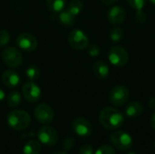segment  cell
Masks as SVG:
<instances>
[{
  "mask_svg": "<svg viewBox=\"0 0 155 154\" xmlns=\"http://www.w3.org/2000/svg\"><path fill=\"white\" fill-rule=\"evenodd\" d=\"M135 20L138 24H143L146 20V14L143 12L142 10H137L136 15H135Z\"/></svg>",
  "mask_w": 155,
  "mask_h": 154,
  "instance_id": "cell-29",
  "label": "cell"
},
{
  "mask_svg": "<svg viewBox=\"0 0 155 154\" xmlns=\"http://www.w3.org/2000/svg\"><path fill=\"white\" fill-rule=\"evenodd\" d=\"M130 6L136 10H142L145 5L146 0H127Z\"/></svg>",
  "mask_w": 155,
  "mask_h": 154,
  "instance_id": "cell-25",
  "label": "cell"
},
{
  "mask_svg": "<svg viewBox=\"0 0 155 154\" xmlns=\"http://www.w3.org/2000/svg\"><path fill=\"white\" fill-rule=\"evenodd\" d=\"M151 125H152L153 129L155 130V113L153 114V116L151 118Z\"/></svg>",
  "mask_w": 155,
  "mask_h": 154,
  "instance_id": "cell-33",
  "label": "cell"
},
{
  "mask_svg": "<svg viewBox=\"0 0 155 154\" xmlns=\"http://www.w3.org/2000/svg\"><path fill=\"white\" fill-rule=\"evenodd\" d=\"M35 117L38 123L42 124H48L53 122L54 113L51 106L46 103H41L35 108Z\"/></svg>",
  "mask_w": 155,
  "mask_h": 154,
  "instance_id": "cell-9",
  "label": "cell"
},
{
  "mask_svg": "<svg viewBox=\"0 0 155 154\" xmlns=\"http://www.w3.org/2000/svg\"><path fill=\"white\" fill-rule=\"evenodd\" d=\"M6 123L13 130L22 131L29 126L31 118L30 115L23 110H13L8 113L6 116Z\"/></svg>",
  "mask_w": 155,
  "mask_h": 154,
  "instance_id": "cell-2",
  "label": "cell"
},
{
  "mask_svg": "<svg viewBox=\"0 0 155 154\" xmlns=\"http://www.w3.org/2000/svg\"><path fill=\"white\" fill-rule=\"evenodd\" d=\"M79 154H94V149L92 145L90 144L83 145L79 150Z\"/></svg>",
  "mask_w": 155,
  "mask_h": 154,
  "instance_id": "cell-30",
  "label": "cell"
},
{
  "mask_svg": "<svg viewBox=\"0 0 155 154\" xmlns=\"http://www.w3.org/2000/svg\"><path fill=\"white\" fill-rule=\"evenodd\" d=\"M83 8H84V3L82 0H73L69 4L67 10L69 12H71L74 15L76 16L77 15H79L82 12Z\"/></svg>",
  "mask_w": 155,
  "mask_h": 154,
  "instance_id": "cell-21",
  "label": "cell"
},
{
  "mask_svg": "<svg viewBox=\"0 0 155 154\" xmlns=\"http://www.w3.org/2000/svg\"><path fill=\"white\" fill-rule=\"evenodd\" d=\"M154 149H155V142H154Z\"/></svg>",
  "mask_w": 155,
  "mask_h": 154,
  "instance_id": "cell-38",
  "label": "cell"
},
{
  "mask_svg": "<svg viewBox=\"0 0 155 154\" xmlns=\"http://www.w3.org/2000/svg\"><path fill=\"white\" fill-rule=\"evenodd\" d=\"M10 42V34L7 30L2 29L0 30V46H5Z\"/></svg>",
  "mask_w": 155,
  "mask_h": 154,
  "instance_id": "cell-24",
  "label": "cell"
},
{
  "mask_svg": "<svg viewBox=\"0 0 155 154\" xmlns=\"http://www.w3.org/2000/svg\"><path fill=\"white\" fill-rule=\"evenodd\" d=\"M148 104L152 109L155 110V98H151L148 102Z\"/></svg>",
  "mask_w": 155,
  "mask_h": 154,
  "instance_id": "cell-32",
  "label": "cell"
},
{
  "mask_svg": "<svg viewBox=\"0 0 155 154\" xmlns=\"http://www.w3.org/2000/svg\"><path fill=\"white\" fill-rule=\"evenodd\" d=\"M125 113L126 115L130 118L139 117L143 113V105L139 102H132L127 105Z\"/></svg>",
  "mask_w": 155,
  "mask_h": 154,
  "instance_id": "cell-16",
  "label": "cell"
},
{
  "mask_svg": "<svg viewBox=\"0 0 155 154\" xmlns=\"http://www.w3.org/2000/svg\"><path fill=\"white\" fill-rule=\"evenodd\" d=\"M99 121L102 126L105 129L115 130L123 125L124 118L122 113L117 109L113 107H105L100 112Z\"/></svg>",
  "mask_w": 155,
  "mask_h": 154,
  "instance_id": "cell-1",
  "label": "cell"
},
{
  "mask_svg": "<svg viewBox=\"0 0 155 154\" xmlns=\"http://www.w3.org/2000/svg\"><path fill=\"white\" fill-rule=\"evenodd\" d=\"M108 57L111 64L117 67L124 66L129 61V54L127 50L121 46L112 47L110 49Z\"/></svg>",
  "mask_w": 155,
  "mask_h": 154,
  "instance_id": "cell-8",
  "label": "cell"
},
{
  "mask_svg": "<svg viewBox=\"0 0 155 154\" xmlns=\"http://www.w3.org/2000/svg\"><path fill=\"white\" fill-rule=\"evenodd\" d=\"M53 154H67L65 152H64V151H59V152H54Z\"/></svg>",
  "mask_w": 155,
  "mask_h": 154,
  "instance_id": "cell-35",
  "label": "cell"
},
{
  "mask_svg": "<svg viewBox=\"0 0 155 154\" xmlns=\"http://www.w3.org/2000/svg\"><path fill=\"white\" fill-rule=\"evenodd\" d=\"M94 154H115L114 149L107 144H104L103 146H101Z\"/></svg>",
  "mask_w": 155,
  "mask_h": 154,
  "instance_id": "cell-26",
  "label": "cell"
},
{
  "mask_svg": "<svg viewBox=\"0 0 155 154\" xmlns=\"http://www.w3.org/2000/svg\"><path fill=\"white\" fill-rule=\"evenodd\" d=\"M2 60L10 68H17L23 63L21 52L15 47H7L2 53Z\"/></svg>",
  "mask_w": 155,
  "mask_h": 154,
  "instance_id": "cell-4",
  "label": "cell"
},
{
  "mask_svg": "<svg viewBox=\"0 0 155 154\" xmlns=\"http://www.w3.org/2000/svg\"><path fill=\"white\" fill-rule=\"evenodd\" d=\"M5 92H4L2 89H0V102H2V101L5 99Z\"/></svg>",
  "mask_w": 155,
  "mask_h": 154,
  "instance_id": "cell-34",
  "label": "cell"
},
{
  "mask_svg": "<svg viewBox=\"0 0 155 154\" xmlns=\"http://www.w3.org/2000/svg\"><path fill=\"white\" fill-rule=\"evenodd\" d=\"M103 4L106 5H113L114 3H116L118 0H101Z\"/></svg>",
  "mask_w": 155,
  "mask_h": 154,
  "instance_id": "cell-31",
  "label": "cell"
},
{
  "mask_svg": "<svg viewBox=\"0 0 155 154\" xmlns=\"http://www.w3.org/2000/svg\"><path fill=\"white\" fill-rule=\"evenodd\" d=\"M88 54L91 56H97L100 54V48L97 44H88Z\"/></svg>",
  "mask_w": 155,
  "mask_h": 154,
  "instance_id": "cell-28",
  "label": "cell"
},
{
  "mask_svg": "<svg viewBox=\"0 0 155 154\" xmlns=\"http://www.w3.org/2000/svg\"><path fill=\"white\" fill-rule=\"evenodd\" d=\"M7 105L11 108H15L17 107L22 101V97L19 92L17 91H14L11 92L8 95H7Z\"/></svg>",
  "mask_w": 155,
  "mask_h": 154,
  "instance_id": "cell-20",
  "label": "cell"
},
{
  "mask_svg": "<svg viewBox=\"0 0 155 154\" xmlns=\"http://www.w3.org/2000/svg\"><path fill=\"white\" fill-rule=\"evenodd\" d=\"M25 74H26L27 78L30 81L34 82V81H35V80H37L39 78V76H40V70H39V68L36 65L32 64V65L27 67V69L25 71Z\"/></svg>",
  "mask_w": 155,
  "mask_h": 154,
  "instance_id": "cell-22",
  "label": "cell"
},
{
  "mask_svg": "<svg viewBox=\"0 0 155 154\" xmlns=\"http://www.w3.org/2000/svg\"><path fill=\"white\" fill-rule=\"evenodd\" d=\"M74 17L75 15H74L71 12H69L68 10H63L62 12H60L59 15V21L62 25H66V26H71L74 25Z\"/></svg>",
  "mask_w": 155,
  "mask_h": 154,
  "instance_id": "cell-19",
  "label": "cell"
},
{
  "mask_svg": "<svg viewBox=\"0 0 155 154\" xmlns=\"http://www.w3.org/2000/svg\"><path fill=\"white\" fill-rule=\"evenodd\" d=\"M124 37V31L120 27H115L110 32V38L113 42H119Z\"/></svg>",
  "mask_w": 155,
  "mask_h": 154,
  "instance_id": "cell-23",
  "label": "cell"
},
{
  "mask_svg": "<svg viewBox=\"0 0 155 154\" xmlns=\"http://www.w3.org/2000/svg\"><path fill=\"white\" fill-rule=\"evenodd\" d=\"M72 130L80 137H88L93 133V126L91 123L83 117L75 118L72 122Z\"/></svg>",
  "mask_w": 155,
  "mask_h": 154,
  "instance_id": "cell-10",
  "label": "cell"
},
{
  "mask_svg": "<svg viewBox=\"0 0 155 154\" xmlns=\"http://www.w3.org/2000/svg\"><path fill=\"white\" fill-rule=\"evenodd\" d=\"M129 95L130 93L127 87L124 85H116L111 90L109 100L110 103L114 106H123L127 103Z\"/></svg>",
  "mask_w": 155,
  "mask_h": 154,
  "instance_id": "cell-5",
  "label": "cell"
},
{
  "mask_svg": "<svg viewBox=\"0 0 155 154\" xmlns=\"http://www.w3.org/2000/svg\"><path fill=\"white\" fill-rule=\"evenodd\" d=\"M110 142L119 151H127L132 148L134 141L132 136L124 131H116L110 136Z\"/></svg>",
  "mask_w": 155,
  "mask_h": 154,
  "instance_id": "cell-3",
  "label": "cell"
},
{
  "mask_svg": "<svg viewBox=\"0 0 155 154\" xmlns=\"http://www.w3.org/2000/svg\"><path fill=\"white\" fill-rule=\"evenodd\" d=\"M16 44L21 50L30 53L37 48L38 42L33 34L29 33H22L16 37Z\"/></svg>",
  "mask_w": 155,
  "mask_h": 154,
  "instance_id": "cell-11",
  "label": "cell"
},
{
  "mask_svg": "<svg viewBox=\"0 0 155 154\" xmlns=\"http://www.w3.org/2000/svg\"><path fill=\"white\" fill-rule=\"evenodd\" d=\"M128 154H136L135 152H129Z\"/></svg>",
  "mask_w": 155,
  "mask_h": 154,
  "instance_id": "cell-37",
  "label": "cell"
},
{
  "mask_svg": "<svg viewBox=\"0 0 155 154\" xmlns=\"http://www.w3.org/2000/svg\"><path fill=\"white\" fill-rule=\"evenodd\" d=\"M66 0H46L47 8L54 13H60L64 10Z\"/></svg>",
  "mask_w": 155,
  "mask_h": 154,
  "instance_id": "cell-18",
  "label": "cell"
},
{
  "mask_svg": "<svg viewBox=\"0 0 155 154\" xmlns=\"http://www.w3.org/2000/svg\"><path fill=\"white\" fill-rule=\"evenodd\" d=\"M68 43L74 50H84L89 44L87 35L80 29H74L68 35Z\"/></svg>",
  "mask_w": 155,
  "mask_h": 154,
  "instance_id": "cell-7",
  "label": "cell"
},
{
  "mask_svg": "<svg viewBox=\"0 0 155 154\" xmlns=\"http://www.w3.org/2000/svg\"><path fill=\"white\" fill-rule=\"evenodd\" d=\"M37 137L39 141L46 146H54L59 140L58 132L54 127L48 125L39 129Z\"/></svg>",
  "mask_w": 155,
  "mask_h": 154,
  "instance_id": "cell-6",
  "label": "cell"
},
{
  "mask_svg": "<svg viewBox=\"0 0 155 154\" xmlns=\"http://www.w3.org/2000/svg\"><path fill=\"white\" fill-rule=\"evenodd\" d=\"M93 72L98 79L104 80L109 74V68L104 62L96 61L93 65Z\"/></svg>",
  "mask_w": 155,
  "mask_h": 154,
  "instance_id": "cell-15",
  "label": "cell"
},
{
  "mask_svg": "<svg viewBox=\"0 0 155 154\" xmlns=\"http://www.w3.org/2000/svg\"><path fill=\"white\" fill-rule=\"evenodd\" d=\"M41 152V145L37 141H29L27 142L24 148L23 153L24 154H39Z\"/></svg>",
  "mask_w": 155,
  "mask_h": 154,
  "instance_id": "cell-17",
  "label": "cell"
},
{
  "mask_svg": "<svg viewBox=\"0 0 155 154\" xmlns=\"http://www.w3.org/2000/svg\"><path fill=\"white\" fill-rule=\"evenodd\" d=\"M2 81L6 87L13 89L19 84L20 76L16 72L13 70H6L2 74Z\"/></svg>",
  "mask_w": 155,
  "mask_h": 154,
  "instance_id": "cell-14",
  "label": "cell"
},
{
  "mask_svg": "<svg viewBox=\"0 0 155 154\" xmlns=\"http://www.w3.org/2000/svg\"><path fill=\"white\" fill-rule=\"evenodd\" d=\"M22 94L27 102L33 103L40 100L42 92H41L40 87L36 84L30 81L24 84L22 88Z\"/></svg>",
  "mask_w": 155,
  "mask_h": 154,
  "instance_id": "cell-12",
  "label": "cell"
},
{
  "mask_svg": "<svg viewBox=\"0 0 155 154\" xmlns=\"http://www.w3.org/2000/svg\"><path fill=\"white\" fill-rule=\"evenodd\" d=\"M126 17V12L122 6H114L112 7L107 14L108 21L113 25L123 24Z\"/></svg>",
  "mask_w": 155,
  "mask_h": 154,
  "instance_id": "cell-13",
  "label": "cell"
},
{
  "mask_svg": "<svg viewBox=\"0 0 155 154\" xmlns=\"http://www.w3.org/2000/svg\"><path fill=\"white\" fill-rule=\"evenodd\" d=\"M74 139L73 137H66L63 143V148L66 151H70L74 147Z\"/></svg>",
  "mask_w": 155,
  "mask_h": 154,
  "instance_id": "cell-27",
  "label": "cell"
},
{
  "mask_svg": "<svg viewBox=\"0 0 155 154\" xmlns=\"http://www.w3.org/2000/svg\"><path fill=\"white\" fill-rule=\"evenodd\" d=\"M150 1H151V3H152V4L155 5V0H150Z\"/></svg>",
  "mask_w": 155,
  "mask_h": 154,
  "instance_id": "cell-36",
  "label": "cell"
}]
</instances>
